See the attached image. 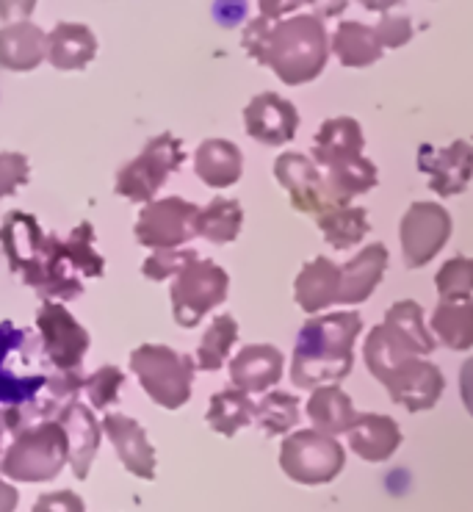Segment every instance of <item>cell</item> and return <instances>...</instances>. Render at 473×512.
I'll return each instance as SVG.
<instances>
[{"mask_svg": "<svg viewBox=\"0 0 473 512\" xmlns=\"http://www.w3.org/2000/svg\"><path fill=\"white\" fill-rule=\"evenodd\" d=\"M241 45L288 86L316 81L330 59V39L316 14H296L288 20L258 17L244 28Z\"/></svg>", "mask_w": 473, "mask_h": 512, "instance_id": "6da1fadb", "label": "cell"}, {"mask_svg": "<svg viewBox=\"0 0 473 512\" xmlns=\"http://www.w3.org/2000/svg\"><path fill=\"white\" fill-rule=\"evenodd\" d=\"M0 244L12 272L20 274L23 283L34 288L39 297H59L70 302L83 294V283L67 258L64 241L48 236L36 216L23 211L6 214L0 227Z\"/></svg>", "mask_w": 473, "mask_h": 512, "instance_id": "7a4b0ae2", "label": "cell"}, {"mask_svg": "<svg viewBox=\"0 0 473 512\" xmlns=\"http://www.w3.org/2000/svg\"><path fill=\"white\" fill-rule=\"evenodd\" d=\"M360 330L363 319L352 310L308 319L299 330L291 360L294 385L316 391L321 385L343 380L355 363V341Z\"/></svg>", "mask_w": 473, "mask_h": 512, "instance_id": "3957f363", "label": "cell"}, {"mask_svg": "<svg viewBox=\"0 0 473 512\" xmlns=\"http://www.w3.org/2000/svg\"><path fill=\"white\" fill-rule=\"evenodd\" d=\"M363 358L368 371L385 385L396 405L407 407L410 413H421L438 405L446 385L443 371L421 355L404 349L382 324L368 333Z\"/></svg>", "mask_w": 473, "mask_h": 512, "instance_id": "277c9868", "label": "cell"}, {"mask_svg": "<svg viewBox=\"0 0 473 512\" xmlns=\"http://www.w3.org/2000/svg\"><path fill=\"white\" fill-rule=\"evenodd\" d=\"M70 463V443L59 421H39L17 432L0 460V474L14 482H50Z\"/></svg>", "mask_w": 473, "mask_h": 512, "instance_id": "5b68a950", "label": "cell"}, {"mask_svg": "<svg viewBox=\"0 0 473 512\" xmlns=\"http://www.w3.org/2000/svg\"><path fill=\"white\" fill-rule=\"evenodd\" d=\"M131 369L144 393L164 410H180L191 399L197 363L164 344H142L131 352Z\"/></svg>", "mask_w": 473, "mask_h": 512, "instance_id": "8992f818", "label": "cell"}, {"mask_svg": "<svg viewBox=\"0 0 473 512\" xmlns=\"http://www.w3.org/2000/svg\"><path fill=\"white\" fill-rule=\"evenodd\" d=\"M186 161L183 142L172 133H158L133 161L119 169L117 194L131 200V203H153L158 189L164 186L172 172H178L180 164Z\"/></svg>", "mask_w": 473, "mask_h": 512, "instance_id": "52a82bcc", "label": "cell"}, {"mask_svg": "<svg viewBox=\"0 0 473 512\" xmlns=\"http://www.w3.org/2000/svg\"><path fill=\"white\" fill-rule=\"evenodd\" d=\"M346 465L343 446L319 429L291 432L280 446V468L299 485H327Z\"/></svg>", "mask_w": 473, "mask_h": 512, "instance_id": "ba28073f", "label": "cell"}, {"mask_svg": "<svg viewBox=\"0 0 473 512\" xmlns=\"http://www.w3.org/2000/svg\"><path fill=\"white\" fill-rule=\"evenodd\" d=\"M227 288H230V274L219 263L205 261V258L191 261L172 280V291H169L175 324L186 330L197 327L213 308L225 302Z\"/></svg>", "mask_w": 473, "mask_h": 512, "instance_id": "9c48e42d", "label": "cell"}, {"mask_svg": "<svg viewBox=\"0 0 473 512\" xmlns=\"http://www.w3.org/2000/svg\"><path fill=\"white\" fill-rule=\"evenodd\" d=\"M200 208L183 197H164L142 208L133 236L147 250H178L197 236Z\"/></svg>", "mask_w": 473, "mask_h": 512, "instance_id": "30bf717a", "label": "cell"}, {"mask_svg": "<svg viewBox=\"0 0 473 512\" xmlns=\"http://www.w3.org/2000/svg\"><path fill=\"white\" fill-rule=\"evenodd\" d=\"M36 330L42 335L45 358L56 366V371L75 374L81 369L83 358L92 346L89 330L83 327L70 310L59 302H45L36 310Z\"/></svg>", "mask_w": 473, "mask_h": 512, "instance_id": "8fae6325", "label": "cell"}, {"mask_svg": "<svg viewBox=\"0 0 473 512\" xmlns=\"http://www.w3.org/2000/svg\"><path fill=\"white\" fill-rule=\"evenodd\" d=\"M402 252L404 266L421 269L432 261L451 236V216L438 203H413L402 216Z\"/></svg>", "mask_w": 473, "mask_h": 512, "instance_id": "7c38bea8", "label": "cell"}, {"mask_svg": "<svg viewBox=\"0 0 473 512\" xmlns=\"http://www.w3.org/2000/svg\"><path fill=\"white\" fill-rule=\"evenodd\" d=\"M274 178L288 191L291 205L299 214H310L319 219L335 208L330 183L324 178L321 167L302 153H283L274 161Z\"/></svg>", "mask_w": 473, "mask_h": 512, "instance_id": "4fadbf2b", "label": "cell"}, {"mask_svg": "<svg viewBox=\"0 0 473 512\" xmlns=\"http://www.w3.org/2000/svg\"><path fill=\"white\" fill-rule=\"evenodd\" d=\"M418 169L429 178V189L438 197H454L468 189L473 178V144L451 142L449 147L418 150Z\"/></svg>", "mask_w": 473, "mask_h": 512, "instance_id": "5bb4252c", "label": "cell"}, {"mask_svg": "<svg viewBox=\"0 0 473 512\" xmlns=\"http://www.w3.org/2000/svg\"><path fill=\"white\" fill-rule=\"evenodd\" d=\"M244 128L255 139V142L277 144L291 142L299 128V111L291 100L274 95V92H263L255 95L244 108Z\"/></svg>", "mask_w": 473, "mask_h": 512, "instance_id": "9a60e30c", "label": "cell"}, {"mask_svg": "<svg viewBox=\"0 0 473 512\" xmlns=\"http://www.w3.org/2000/svg\"><path fill=\"white\" fill-rule=\"evenodd\" d=\"M59 421L64 432H67V443H70V468L78 479L89 477V468L95 463V454L100 449V438H103V424L97 421L95 413L83 402H67L59 410Z\"/></svg>", "mask_w": 473, "mask_h": 512, "instance_id": "2e32d148", "label": "cell"}, {"mask_svg": "<svg viewBox=\"0 0 473 512\" xmlns=\"http://www.w3.org/2000/svg\"><path fill=\"white\" fill-rule=\"evenodd\" d=\"M100 424L111 446L117 449V457L133 477L155 479V449L147 441L142 424L125 413H108Z\"/></svg>", "mask_w": 473, "mask_h": 512, "instance_id": "e0dca14e", "label": "cell"}, {"mask_svg": "<svg viewBox=\"0 0 473 512\" xmlns=\"http://www.w3.org/2000/svg\"><path fill=\"white\" fill-rule=\"evenodd\" d=\"M283 352L272 344H249L230 360L233 388L244 393H266L283 377Z\"/></svg>", "mask_w": 473, "mask_h": 512, "instance_id": "ac0fdd59", "label": "cell"}, {"mask_svg": "<svg viewBox=\"0 0 473 512\" xmlns=\"http://www.w3.org/2000/svg\"><path fill=\"white\" fill-rule=\"evenodd\" d=\"M363 128L357 125L352 117H335L327 120L316 131L313 139V161L321 169L343 167V164H352L357 158H363Z\"/></svg>", "mask_w": 473, "mask_h": 512, "instance_id": "d6986e66", "label": "cell"}, {"mask_svg": "<svg viewBox=\"0 0 473 512\" xmlns=\"http://www.w3.org/2000/svg\"><path fill=\"white\" fill-rule=\"evenodd\" d=\"M48 59V36L31 20H17L0 28V67L31 72Z\"/></svg>", "mask_w": 473, "mask_h": 512, "instance_id": "ffe728a7", "label": "cell"}, {"mask_svg": "<svg viewBox=\"0 0 473 512\" xmlns=\"http://www.w3.org/2000/svg\"><path fill=\"white\" fill-rule=\"evenodd\" d=\"M346 435H349L352 452L360 460H366V463H385L402 446V429H399V424L391 416H379V413L357 416L355 424L349 427Z\"/></svg>", "mask_w": 473, "mask_h": 512, "instance_id": "44dd1931", "label": "cell"}, {"mask_svg": "<svg viewBox=\"0 0 473 512\" xmlns=\"http://www.w3.org/2000/svg\"><path fill=\"white\" fill-rule=\"evenodd\" d=\"M338 291H341V266L330 258H313L296 274L294 299L310 316L335 305Z\"/></svg>", "mask_w": 473, "mask_h": 512, "instance_id": "7402d4cb", "label": "cell"}, {"mask_svg": "<svg viewBox=\"0 0 473 512\" xmlns=\"http://www.w3.org/2000/svg\"><path fill=\"white\" fill-rule=\"evenodd\" d=\"M388 269V250L382 244H368L349 263L341 266V291L338 302L341 305H360L366 302L374 288L379 286L382 274Z\"/></svg>", "mask_w": 473, "mask_h": 512, "instance_id": "603a6c76", "label": "cell"}, {"mask_svg": "<svg viewBox=\"0 0 473 512\" xmlns=\"http://www.w3.org/2000/svg\"><path fill=\"white\" fill-rule=\"evenodd\" d=\"M194 175L211 189L236 186L244 175V155L227 139H205L194 153Z\"/></svg>", "mask_w": 473, "mask_h": 512, "instance_id": "cb8c5ba5", "label": "cell"}, {"mask_svg": "<svg viewBox=\"0 0 473 512\" xmlns=\"http://www.w3.org/2000/svg\"><path fill=\"white\" fill-rule=\"evenodd\" d=\"M97 56V36L89 25L59 23L48 34V61L61 72L83 70Z\"/></svg>", "mask_w": 473, "mask_h": 512, "instance_id": "d4e9b609", "label": "cell"}, {"mask_svg": "<svg viewBox=\"0 0 473 512\" xmlns=\"http://www.w3.org/2000/svg\"><path fill=\"white\" fill-rule=\"evenodd\" d=\"M308 418L313 429L335 438L341 432H349V427L355 424L357 413L349 393H343L338 385H321V388L310 393Z\"/></svg>", "mask_w": 473, "mask_h": 512, "instance_id": "484cf974", "label": "cell"}, {"mask_svg": "<svg viewBox=\"0 0 473 512\" xmlns=\"http://www.w3.org/2000/svg\"><path fill=\"white\" fill-rule=\"evenodd\" d=\"M330 48L343 67H349V70L377 64L382 59V50H385L379 45L377 31L363 23H355V20H346V23L338 25V31L332 34Z\"/></svg>", "mask_w": 473, "mask_h": 512, "instance_id": "4316f807", "label": "cell"}, {"mask_svg": "<svg viewBox=\"0 0 473 512\" xmlns=\"http://www.w3.org/2000/svg\"><path fill=\"white\" fill-rule=\"evenodd\" d=\"M382 327L415 355H432L435 352V341H432V333L426 330L424 322V308L418 302H410V299H402L396 302L388 313H385V322Z\"/></svg>", "mask_w": 473, "mask_h": 512, "instance_id": "83f0119b", "label": "cell"}, {"mask_svg": "<svg viewBox=\"0 0 473 512\" xmlns=\"http://www.w3.org/2000/svg\"><path fill=\"white\" fill-rule=\"evenodd\" d=\"M432 330L443 346L454 352H465L473 346V297L440 299L432 313Z\"/></svg>", "mask_w": 473, "mask_h": 512, "instance_id": "f1b7e54d", "label": "cell"}, {"mask_svg": "<svg viewBox=\"0 0 473 512\" xmlns=\"http://www.w3.org/2000/svg\"><path fill=\"white\" fill-rule=\"evenodd\" d=\"M205 418L213 432L233 438L236 432L255 421V402L249 399V393L238 391V388H225V391L213 393Z\"/></svg>", "mask_w": 473, "mask_h": 512, "instance_id": "f546056e", "label": "cell"}, {"mask_svg": "<svg viewBox=\"0 0 473 512\" xmlns=\"http://www.w3.org/2000/svg\"><path fill=\"white\" fill-rule=\"evenodd\" d=\"M319 230L324 241L335 250H352L368 233V214L357 205H335L319 216Z\"/></svg>", "mask_w": 473, "mask_h": 512, "instance_id": "4dcf8cb0", "label": "cell"}, {"mask_svg": "<svg viewBox=\"0 0 473 512\" xmlns=\"http://www.w3.org/2000/svg\"><path fill=\"white\" fill-rule=\"evenodd\" d=\"M244 225V211L238 200H227V197H216L211 203L200 208L197 216V236H202L211 244H230L238 239Z\"/></svg>", "mask_w": 473, "mask_h": 512, "instance_id": "1f68e13d", "label": "cell"}, {"mask_svg": "<svg viewBox=\"0 0 473 512\" xmlns=\"http://www.w3.org/2000/svg\"><path fill=\"white\" fill-rule=\"evenodd\" d=\"M238 341V322L230 313L216 316L208 330L202 335L200 349H197V369L200 371H219L230 358L233 346Z\"/></svg>", "mask_w": 473, "mask_h": 512, "instance_id": "d6a6232c", "label": "cell"}, {"mask_svg": "<svg viewBox=\"0 0 473 512\" xmlns=\"http://www.w3.org/2000/svg\"><path fill=\"white\" fill-rule=\"evenodd\" d=\"M321 172L330 183L335 205H349V200H355L357 194H366L377 186V167L368 158H357L352 164L321 169Z\"/></svg>", "mask_w": 473, "mask_h": 512, "instance_id": "836d02e7", "label": "cell"}, {"mask_svg": "<svg viewBox=\"0 0 473 512\" xmlns=\"http://www.w3.org/2000/svg\"><path fill=\"white\" fill-rule=\"evenodd\" d=\"M255 421L266 435H285L299 424V399L294 393L272 391L255 405Z\"/></svg>", "mask_w": 473, "mask_h": 512, "instance_id": "e575fe53", "label": "cell"}, {"mask_svg": "<svg viewBox=\"0 0 473 512\" xmlns=\"http://www.w3.org/2000/svg\"><path fill=\"white\" fill-rule=\"evenodd\" d=\"M67 247V258L75 266V272L83 277H103L106 272V261L95 252V227L89 222H81L70 233V239L64 241Z\"/></svg>", "mask_w": 473, "mask_h": 512, "instance_id": "d590c367", "label": "cell"}, {"mask_svg": "<svg viewBox=\"0 0 473 512\" xmlns=\"http://www.w3.org/2000/svg\"><path fill=\"white\" fill-rule=\"evenodd\" d=\"M435 286L443 299H471L473 297V258L457 255L440 266Z\"/></svg>", "mask_w": 473, "mask_h": 512, "instance_id": "8d00e7d4", "label": "cell"}, {"mask_svg": "<svg viewBox=\"0 0 473 512\" xmlns=\"http://www.w3.org/2000/svg\"><path fill=\"white\" fill-rule=\"evenodd\" d=\"M122 385H125V374L117 366H103V369H97L95 374H89L86 380H83V391L89 396V402L97 410H106L119 399V391H122Z\"/></svg>", "mask_w": 473, "mask_h": 512, "instance_id": "74e56055", "label": "cell"}, {"mask_svg": "<svg viewBox=\"0 0 473 512\" xmlns=\"http://www.w3.org/2000/svg\"><path fill=\"white\" fill-rule=\"evenodd\" d=\"M200 255L194 250H155L147 261H144L142 272L147 280H166V277H178L191 261H197Z\"/></svg>", "mask_w": 473, "mask_h": 512, "instance_id": "f35d334b", "label": "cell"}, {"mask_svg": "<svg viewBox=\"0 0 473 512\" xmlns=\"http://www.w3.org/2000/svg\"><path fill=\"white\" fill-rule=\"evenodd\" d=\"M31 178V164L23 153H0V200L14 197Z\"/></svg>", "mask_w": 473, "mask_h": 512, "instance_id": "ab89813d", "label": "cell"}, {"mask_svg": "<svg viewBox=\"0 0 473 512\" xmlns=\"http://www.w3.org/2000/svg\"><path fill=\"white\" fill-rule=\"evenodd\" d=\"M377 39L382 48H402L413 39V23L407 17H396V14H388L377 23Z\"/></svg>", "mask_w": 473, "mask_h": 512, "instance_id": "60d3db41", "label": "cell"}, {"mask_svg": "<svg viewBox=\"0 0 473 512\" xmlns=\"http://www.w3.org/2000/svg\"><path fill=\"white\" fill-rule=\"evenodd\" d=\"M31 512H86V504L72 490H53V493L39 496Z\"/></svg>", "mask_w": 473, "mask_h": 512, "instance_id": "b9f144b4", "label": "cell"}, {"mask_svg": "<svg viewBox=\"0 0 473 512\" xmlns=\"http://www.w3.org/2000/svg\"><path fill=\"white\" fill-rule=\"evenodd\" d=\"M34 9H36V0H0V20H3V23L28 20Z\"/></svg>", "mask_w": 473, "mask_h": 512, "instance_id": "7bdbcfd3", "label": "cell"}, {"mask_svg": "<svg viewBox=\"0 0 473 512\" xmlns=\"http://www.w3.org/2000/svg\"><path fill=\"white\" fill-rule=\"evenodd\" d=\"M305 3L308 0H258V9H261V17H266V20H280V17L296 12Z\"/></svg>", "mask_w": 473, "mask_h": 512, "instance_id": "ee69618b", "label": "cell"}, {"mask_svg": "<svg viewBox=\"0 0 473 512\" xmlns=\"http://www.w3.org/2000/svg\"><path fill=\"white\" fill-rule=\"evenodd\" d=\"M460 393H462V405H465V410H468L473 418V358H468L465 363H462Z\"/></svg>", "mask_w": 473, "mask_h": 512, "instance_id": "f6af8a7d", "label": "cell"}, {"mask_svg": "<svg viewBox=\"0 0 473 512\" xmlns=\"http://www.w3.org/2000/svg\"><path fill=\"white\" fill-rule=\"evenodd\" d=\"M308 3L316 9L319 20H324V17H338L349 6V0H308Z\"/></svg>", "mask_w": 473, "mask_h": 512, "instance_id": "bcb514c9", "label": "cell"}, {"mask_svg": "<svg viewBox=\"0 0 473 512\" xmlns=\"http://www.w3.org/2000/svg\"><path fill=\"white\" fill-rule=\"evenodd\" d=\"M17 501H20V493H17V488L0 479V512H14L17 510Z\"/></svg>", "mask_w": 473, "mask_h": 512, "instance_id": "7dc6e473", "label": "cell"}, {"mask_svg": "<svg viewBox=\"0 0 473 512\" xmlns=\"http://www.w3.org/2000/svg\"><path fill=\"white\" fill-rule=\"evenodd\" d=\"M357 3H363L368 12H388V9L399 6L404 0H357Z\"/></svg>", "mask_w": 473, "mask_h": 512, "instance_id": "c3c4849f", "label": "cell"}, {"mask_svg": "<svg viewBox=\"0 0 473 512\" xmlns=\"http://www.w3.org/2000/svg\"><path fill=\"white\" fill-rule=\"evenodd\" d=\"M3 432H6V429H3V427H0V441H3Z\"/></svg>", "mask_w": 473, "mask_h": 512, "instance_id": "681fc988", "label": "cell"}]
</instances>
